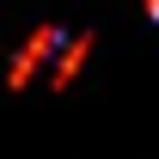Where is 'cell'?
Segmentation results:
<instances>
[{
  "mask_svg": "<svg viewBox=\"0 0 159 159\" xmlns=\"http://www.w3.org/2000/svg\"><path fill=\"white\" fill-rule=\"evenodd\" d=\"M61 43H67V37H61L55 25H37V31L19 43L12 67H6V86H12V92H25V86H31L37 74H49V67H55V55H61Z\"/></svg>",
  "mask_w": 159,
  "mask_h": 159,
  "instance_id": "obj_1",
  "label": "cell"
},
{
  "mask_svg": "<svg viewBox=\"0 0 159 159\" xmlns=\"http://www.w3.org/2000/svg\"><path fill=\"white\" fill-rule=\"evenodd\" d=\"M92 43H98V37H92V31H74V37L61 43V55H55V67H49V74H43V80H49L55 92H67V86H74V80H80V67L92 61Z\"/></svg>",
  "mask_w": 159,
  "mask_h": 159,
  "instance_id": "obj_2",
  "label": "cell"
},
{
  "mask_svg": "<svg viewBox=\"0 0 159 159\" xmlns=\"http://www.w3.org/2000/svg\"><path fill=\"white\" fill-rule=\"evenodd\" d=\"M147 19H153V25H159V0H147Z\"/></svg>",
  "mask_w": 159,
  "mask_h": 159,
  "instance_id": "obj_3",
  "label": "cell"
}]
</instances>
